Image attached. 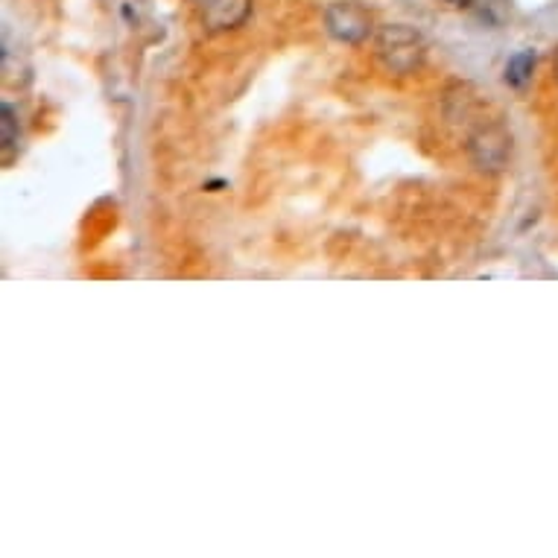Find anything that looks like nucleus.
Wrapping results in <instances>:
<instances>
[{"label": "nucleus", "instance_id": "obj_1", "mask_svg": "<svg viewBox=\"0 0 558 558\" xmlns=\"http://www.w3.org/2000/svg\"><path fill=\"white\" fill-rule=\"evenodd\" d=\"M378 56L389 71L407 76L421 68L424 62V42L407 24H389L378 35Z\"/></svg>", "mask_w": 558, "mask_h": 558}, {"label": "nucleus", "instance_id": "obj_2", "mask_svg": "<svg viewBox=\"0 0 558 558\" xmlns=\"http://www.w3.org/2000/svg\"><path fill=\"white\" fill-rule=\"evenodd\" d=\"M324 24H328V33L336 42L345 44H360L371 33V15L360 4H351V0L331 4L324 12Z\"/></svg>", "mask_w": 558, "mask_h": 558}, {"label": "nucleus", "instance_id": "obj_3", "mask_svg": "<svg viewBox=\"0 0 558 558\" xmlns=\"http://www.w3.org/2000/svg\"><path fill=\"white\" fill-rule=\"evenodd\" d=\"M471 159L483 170H500L509 159V135L500 126H483L471 135Z\"/></svg>", "mask_w": 558, "mask_h": 558}, {"label": "nucleus", "instance_id": "obj_4", "mask_svg": "<svg viewBox=\"0 0 558 558\" xmlns=\"http://www.w3.org/2000/svg\"><path fill=\"white\" fill-rule=\"evenodd\" d=\"M252 0H211L207 6H202V24L211 33L240 27L249 18Z\"/></svg>", "mask_w": 558, "mask_h": 558}, {"label": "nucleus", "instance_id": "obj_5", "mask_svg": "<svg viewBox=\"0 0 558 558\" xmlns=\"http://www.w3.org/2000/svg\"><path fill=\"white\" fill-rule=\"evenodd\" d=\"M532 68H535V53H517L509 59V64H505V82L515 85V88H524L529 82L532 76Z\"/></svg>", "mask_w": 558, "mask_h": 558}, {"label": "nucleus", "instance_id": "obj_6", "mask_svg": "<svg viewBox=\"0 0 558 558\" xmlns=\"http://www.w3.org/2000/svg\"><path fill=\"white\" fill-rule=\"evenodd\" d=\"M15 123H18V120H15V114H12V109L4 106V149L15 147V138H18Z\"/></svg>", "mask_w": 558, "mask_h": 558}, {"label": "nucleus", "instance_id": "obj_7", "mask_svg": "<svg viewBox=\"0 0 558 558\" xmlns=\"http://www.w3.org/2000/svg\"><path fill=\"white\" fill-rule=\"evenodd\" d=\"M553 71H555V80H558V50H555V62H553Z\"/></svg>", "mask_w": 558, "mask_h": 558}, {"label": "nucleus", "instance_id": "obj_8", "mask_svg": "<svg viewBox=\"0 0 558 558\" xmlns=\"http://www.w3.org/2000/svg\"><path fill=\"white\" fill-rule=\"evenodd\" d=\"M193 4H197V6L202 9V6H207V4H211V0H193Z\"/></svg>", "mask_w": 558, "mask_h": 558}, {"label": "nucleus", "instance_id": "obj_9", "mask_svg": "<svg viewBox=\"0 0 558 558\" xmlns=\"http://www.w3.org/2000/svg\"><path fill=\"white\" fill-rule=\"evenodd\" d=\"M453 4H459V6H462V4H465V0H453Z\"/></svg>", "mask_w": 558, "mask_h": 558}]
</instances>
